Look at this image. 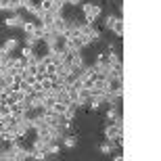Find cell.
<instances>
[{"mask_svg": "<svg viewBox=\"0 0 161 161\" xmlns=\"http://www.w3.org/2000/svg\"><path fill=\"white\" fill-rule=\"evenodd\" d=\"M105 138L111 140V142L124 140V125H117V124H113V121L109 125H105Z\"/></svg>", "mask_w": 161, "mask_h": 161, "instance_id": "obj_1", "label": "cell"}, {"mask_svg": "<svg viewBox=\"0 0 161 161\" xmlns=\"http://www.w3.org/2000/svg\"><path fill=\"white\" fill-rule=\"evenodd\" d=\"M82 13H84V19L88 23H94L96 19L101 17V6L94 4V2H84L82 4Z\"/></svg>", "mask_w": 161, "mask_h": 161, "instance_id": "obj_2", "label": "cell"}, {"mask_svg": "<svg viewBox=\"0 0 161 161\" xmlns=\"http://www.w3.org/2000/svg\"><path fill=\"white\" fill-rule=\"evenodd\" d=\"M90 96H92V92H90L86 86L84 88L78 90V96H75V107H88V103H90Z\"/></svg>", "mask_w": 161, "mask_h": 161, "instance_id": "obj_3", "label": "cell"}, {"mask_svg": "<svg viewBox=\"0 0 161 161\" xmlns=\"http://www.w3.org/2000/svg\"><path fill=\"white\" fill-rule=\"evenodd\" d=\"M105 98H107V94H105V92H92V96H90V103H88V107L92 109V111L101 109L103 105H105Z\"/></svg>", "mask_w": 161, "mask_h": 161, "instance_id": "obj_4", "label": "cell"}, {"mask_svg": "<svg viewBox=\"0 0 161 161\" xmlns=\"http://www.w3.org/2000/svg\"><path fill=\"white\" fill-rule=\"evenodd\" d=\"M23 23H25V17L21 15V13H13L11 17L4 19V25H6V27H21Z\"/></svg>", "mask_w": 161, "mask_h": 161, "instance_id": "obj_5", "label": "cell"}, {"mask_svg": "<svg viewBox=\"0 0 161 161\" xmlns=\"http://www.w3.org/2000/svg\"><path fill=\"white\" fill-rule=\"evenodd\" d=\"M115 149H117V142H111V140H105V142H101V147H98V151H101L103 155H111Z\"/></svg>", "mask_w": 161, "mask_h": 161, "instance_id": "obj_6", "label": "cell"}, {"mask_svg": "<svg viewBox=\"0 0 161 161\" xmlns=\"http://www.w3.org/2000/svg\"><path fill=\"white\" fill-rule=\"evenodd\" d=\"M61 144H63L65 149H73V147L78 144V138L73 136V134H65V136H63V140H61Z\"/></svg>", "mask_w": 161, "mask_h": 161, "instance_id": "obj_7", "label": "cell"}, {"mask_svg": "<svg viewBox=\"0 0 161 161\" xmlns=\"http://www.w3.org/2000/svg\"><path fill=\"white\" fill-rule=\"evenodd\" d=\"M21 30L25 31V36H27V34H36V30H38V21H27V19H25V23L21 25Z\"/></svg>", "mask_w": 161, "mask_h": 161, "instance_id": "obj_8", "label": "cell"}, {"mask_svg": "<svg viewBox=\"0 0 161 161\" xmlns=\"http://www.w3.org/2000/svg\"><path fill=\"white\" fill-rule=\"evenodd\" d=\"M4 50H8V53H15V50H17L19 48V40L17 38H8V40H4Z\"/></svg>", "mask_w": 161, "mask_h": 161, "instance_id": "obj_9", "label": "cell"}, {"mask_svg": "<svg viewBox=\"0 0 161 161\" xmlns=\"http://www.w3.org/2000/svg\"><path fill=\"white\" fill-rule=\"evenodd\" d=\"M111 31H113V34H115L117 38H124V21H121V17H119V19H117V21L113 23Z\"/></svg>", "mask_w": 161, "mask_h": 161, "instance_id": "obj_10", "label": "cell"}, {"mask_svg": "<svg viewBox=\"0 0 161 161\" xmlns=\"http://www.w3.org/2000/svg\"><path fill=\"white\" fill-rule=\"evenodd\" d=\"M38 42H40V38H38L36 34H27V36H25V46H31V48H34Z\"/></svg>", "mask_w": 161, "mask_h": 161, "instance_id": "obj_11", "label": "cell"}, {"mask_svg": "<svg viewBox=\"0 0 161 161\" xmlns=\"http://www.w3.org/2000/svg\"><path fill=\"white\" fill-rule=\"evenodd\" d=\"M115 117H119V107H109V111H107V121H113Z\"/></svg>", "mask_w": 161, "mask_h": 161, "instance_id": "obj_12", "label": "cell"}, {"mask_svg": "<svg viewBox=\"0 0 161 161\" xmlns=\"http://www.w3.org/2000/svg\"><path fill=\"white\" fill-rule=\"evenodd\" d=\"M117 15H107V17H105V21H103V23H105V27H107V30H111V27H113V23L115 21H117Z\"/></svg>", "mask_w": 161, "mask_h": 161, "instance_id": "obj_13", "label": "cell"}, {"mask_svg": "<svg viewBox=\"0 0 161 161\" xmlns=\"http://www.w3.org/2000/svg\"><path fill=\"white\" fill-rule=\"evenodd\" d=\"M63 2H61V0H53V4H50V11L53 13H63Z\"/></svg>", "mask_w": 161, "mask_h": 161, "instance_id": "obj_14", "label": "cell"}, {"mask_svg": "<svg viewBox=\"0 0 161 161\" xmlns=\"http://www.w3.org/2000/svg\"><path fill=\"white\" fill-rule=\"evenodd\" d=\"M34 54H36V53H34V48H31V46H25L23 50H21V57H25V59H30V57H34Z\"/></svg>", "mask_w": 161, "mask_h": 161, "instance_id": "obj_15", "label": "cell"}, {"mask_svg": "<svg viewBox=\"0 0 161 161\" xmlns=\"http://www.w3.org/2000/svg\"><path fill=\"white\" fill-rule=\"evenodd\" d=\"M113 50H117V46H115L113 42H111V44H109V50H107V53H113Z\"/></svg>", "mask_w": 161, "mask_h": 161, "instance_id": "obj_16", "label": "cell"}, {"mask_svg": "<svg viewBox=\"0 0 161 161\" xmlns=\"http://www.w3.org/2000/svg\"><path fill=\"white\" fill-rule=\"evenodd\" d=\"M69 4H82V0H69Z\"/></svg>", "mask_w": 161, "mask_h": 161, "instance_id": "obj_17", "label": "cell"}, {"mask_svg": "<svg viewBox=\"0 0 161 161\" xmlns=\"http://www.w3.org/2000/svg\"><path fill=\"white\" fill-rule=\"evenodd\" d=\"M21 2H23V4H27V2H34V0H21Z\"/></svg>", "mask_w": 161, "mask_h": 161, "instance_id": "obj_18", "label": "cell"}, {"mask_svg": "<svg viewBox=\"0 0 161 161\" xmlns=\"http://www.w3.org/2000/svg\"><path fill=\"white\" fill-rule=\"evenodd\" d=\"M61 2H63V4H69V0H61Z\"/></svg>", "mask_w": 161, "mask_h": 161, "instance_id": "obj_19", "label": "cell"}, {"mask_svg": "<svg viewBox=\"0 0 161 161\" xmlns=\"http://www.w3.org/2000/svg\"><path fill=\"white\" fill-rule=\"evenodd\" d=\"M0 2H6V0H0Z\"/></svg>", "mask_w": 161, "mask_h": 161, "instance_id": "obj_20", "label": "cell"}]
</instances>
